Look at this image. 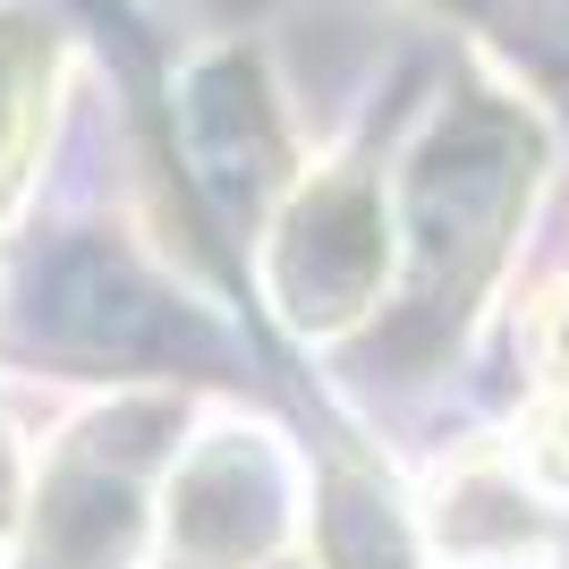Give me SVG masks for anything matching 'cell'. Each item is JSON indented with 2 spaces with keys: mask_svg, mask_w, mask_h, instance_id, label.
Listing matches in <instances>:
<instances>
[{
  "mask_svg": "<svg viewBox=\"0 0 569 569\" xmlns=\"http://www.w3.org/2000/svg\"><path fill=\"white\" fill-rule=\"evenodd\" d=\"M545 366H552V382L569 391V298L552 307V323H545Z\"/></svg>",
  "mask_w": 569,
  "mask_h": 569,
  "instance_id": "6da1fadb",
  "label": "cell"
}]
</instances>
